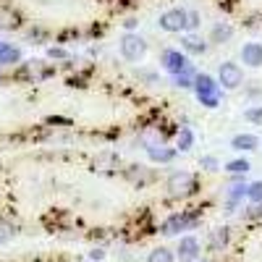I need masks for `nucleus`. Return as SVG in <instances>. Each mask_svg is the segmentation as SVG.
I'll list each match as a JSON object with an SVG mask.
<instances>
[{
    "label": "nucleus",
    "mask_w": 262,
    "mask_h": 262,
    "mask_svg": "<svg viewBox=\"0 0 262 262\" xmlns=\"http://www.w3.org/2000/svg\"><path fill=\"white\" fill-rule=\"evenodd\" d=\"M168 191L170 196H189L196 191V179L189 170H173L168 176Z\"/></svg>",
    "instance_id": "1"
},
{
    "label": "nucleus",
    "mask_w": 262,
    "mask_h": 262,
    "mask_svg": "<svg viewBox=\"0 0 262 262\" xmlns=\"http://www.w3.org/2000/svg\"><path fill=\"white\" fill-rule=\"evenodd\" d=\"M158 24H160L163 32L179 34V32H184L186 24H189V11H186V8H168L165 13H160Z\"/></svg>",
    "instance_id": "2"
},
{
    "label": "nucleus",
    "mask_w": 262,
    "mask_h": 262,
    "mask_svg": "<svg viewBox=\"0 0 262 262\" xmlns=\"http://www.w3.org/2000/svg\"><path fill=\"white\" fill-rule=\"evenodd\" d=\"M163 69L170 74V76H189V71H191V63H189V55L184 53V50H165L163 53Z\"/></svg>",
    "instance_id": "3"
},
{
    "label": "nucleus",
    "mask_w": 262,
    "mask_h": 262,
    "mask_svg": "<svg viewBox=\"0 0 262 262\" xmlns=\"http://www.w3.org/2000/svg\"><path fill=\"white\" fill-rule=\"evenodd\" d=\"M217 84H223V90H238V86L244 84L242 66L233 63V60L221 63V69H217Z\"/></svg>",
    "instance_id": "4"
},
{
    "label": "nucleus",
    "mask_w": 262,
    "mask_h": 262,
    "mask_svg": "<svg viewBox=\"0 0 262 262\" xmlns=\"http://www.w3.org/2000/svg\"><path fill=\"white\" fill-rule=\"evenodd\" d=\"M144 53H147V42H144L139 34L126 32V34L121 37V55H123L126 60L137 63V60H142V58H144Z\"/></svg>",
    "instance_id": "5"
},
{
    "label": "nucleus",
    "mask_w": 262,
    "mask_h": 262,
    "mask_svg": "<svg viewBox=\"0 0 262 262\" xmlns=\"http://www.w3.org/2000/svg\"><path fill=\"white\" fill-rule=\"evenodd\" d=\"M194 226H196V217H194V215H189V212H173L168 221L163 223V233H165V236H176V233L189 231V228H194Z\"/></svg>",
    "instance_id": "6"
},
{
    "label": "nucleus",
    "mask_w": 262,
    "mask_h": 262,
    "mask_svg": "<svg viewBox=\"0 0 262 262\" xmlns=\"http://www.w3.org/2000/svg\"><path fill=\"white\" fill-rule=\"evenodd\" d=\"M194 92H196V97H221V84L210 74H196L194 76Z\"/></svg>",
    "instance_id": "7"
},
{
    "label": "nucleus",
    "mask_w": 262,
    "mask_h": 262,
    "mask_svg": "<svg viewBox=\"0 0 262 262\" xmlns=\"http://www.w3.org/2000/svg\"><path fill=\"white\" fill-rule=\"evenodd\" d=\"M176 254H179L181 262H196V257H200V242H196L194 236H184L179 242Z\"/></svg>",
    "instance_id": "8"
},
{
    "label": "nucleus",
    "mask_w": 262,
    "mask_h": 262,
    "mask_svg": "<svg viewBox=\"0 0 262 262\" xmlns=\"http://www.w3.org/2000/svg\"><path fill=\"white\" fill-rule=\"evenodd\" d=\"M242 60L249 66V69H259L262 66V45L259 42H247L242 48Z\"/></svg>",
    "instance_id": "9"
},
{
    "label": "nucleus",
    "mask_w": 262,
    "mask_h": 262,
    "mask_svg": "<svg viewBox=\"0 0 262 262\" xmlns=\"http://www.w3.org/2000/svg\"><path fill=\"white\" fill-rule=\"evenodd\" d=\"M176 152H179V149L160 144V147L147 149V155H149V160H152V163H163V165H165V163H173V160H176Z\"/></svg>",
    "instance_id": "10"
},
{
    "label": "nucleus",
    "mask_w": 262,
    "mask_h": 262,
    "mask_svg": "<svg viewBox=\"0 0 262 262\" xmlns=\"http://www.w3.org/2000/svg\"><path fill=\"white\" fill-rule=\"evenodd\" d=\"M233 37V27L228 24V21H217V24L210 29V42H215V45H223V42H228Z\"/></svg>",
    "instance_id": "11"
},
{
    "label": "nucleus",
    "mask_w": 262,
    "mask_h": 262,
    "mask_svg": "<svg viewBox=\"0 0 262 262\" xmlns=\"http://www.w3.org/2000/svg\"><path fill=\"white\" fill-rule=\"evenodd\" d=\"M259 147V139L254 134H236L231 139V149H238V152H252Z\"/></svg>",
    "instance_id": "12"
},
{
    "label": "nucleus",
    "mask_w": 262,
    "mask_h": 262,
    "mask_svg": "<svg viewBox=\"0 0 262 262\" xmlns=\"http://www.w3.org/2000/svg\"><path fill=\"white\" fill-rule=\"evenodd\" d=\"M181 48H184V53L202 55L207 50V42H202L200 37H194V34H186V37H181Z\"/></svg>",
    "instance_id": "13"
},
{
    "label": "nucleus",
    "mask_w": 262,
    "mask_h": 262,
    "mask_svg": "<svg viewBox=\"0 0 262 262\" xmlns=\"http://www.w3.org/2000/svg\"><path fill=\"white\" fill-rule=\"evenodd\" d=\"M244 196H247V184H233L231 189H228V194H226V200H228V212H233V207L238 205V202H242L244 200Z\"/></svg>",
    "instance_id": "14"
},
{
    "label": "nucleus",
    "mask_w": 262,
    "mask_h": 262,
    "mask_svg": "<svg viewBox=\"0 0 262 262\" xmlns=\"http://www.w3.org/2000/svg\"><path fill=\"white\" fill-rule=\"evenodd\" d=\"M18 60H21V53H18V48H13V45H6V42H0V66L18 63Z\"/></svg>",
    "instance_id": "15"
},
{
    "label": "nucleus",
    "mask_w": 262,
    "mask_h": 262,
    "mask_svg": "<svg viewBox=\"0 0 262 262\" xmlns=\"http://www.w3.org/2000/svg\"><path fill=\"white\" fill-rule=\"evenodd\" d=\"M18 27V13L13 8H0V29H16Z\"/></svg>",
    "instance_id": "16"
},
{
    "label": "nucleus",
    "mask_w": 262,
    "mask_h": 262,
    "mask_svg": "<svg viewBox=\"0 0 262 262\" xmlns=\"http://www.w3.org/2000/svg\"><path fill=\"white\" fill-rule=\"evenodd\" d=\"M226 244H228V228H215L212 236H210V249L221 252Z\"/></svg>",
    "instance_id": "17"
},
{
    "label": "nucleus",
    "mask_w": 262,
    "mask_h": 262,
    "mask_svg": "<svg viewBox=\"0 0 262 262\" xmlns=\"http://www.w3.org/2000/svg\"><path fill=\"white\" fill-rule=\"evenodd\" d=\"M191 147H194V134H191V128H189V126H181L179 139H176V149L186 152V149H191Z\"/></svg>",
    "instance_id": "18"
},
{
    "label": "nucleus",
    "mask_w": 262,
    "mask_h": 262,
    "mask_svg": "<svg viewBox=\"0 0 262 262\" xmlns=\"http://www.w3.org/2000/svg\"><path fill=\"white\" fill-rule=\"evenodd\" d=\"M252 168V163L247 160V158H238V160H231L228 165H226V170L228 173H233V176H244V173Z\"/></svg>",
    "instance_id": "19"
},
{
    "label": "nucleus",
    "mask_w": 262,
    "mask_h": 262,
    "mask_svg": "<svg viewBox=\"0 0 262 262\" xmlns=\"http://www.w3.org/2000/svg\"><path fill=\"white\" fill-rule=\"evenodd\" d=\"M147 262H173V252L165 249V247H158V249H152Z\"/></svg>",
    "instance_id": "20"
},
{
    "label": "nucleus",
    "mask_w": 262,
    "mask_h": 262,
    "mask_svg": "<svg viewBox=\"0 0 262 262\" xmlns=\"http://www.w3.org/2000/svg\"><path fill=\"white\" fill-rule=\"evenodd\" d=\"M247 200L254 205H262V181H254L247 186Z\"/></svg>",
    "instance_id": "21"
},
{
    "label": "nucleus",
    "mask_w": 262,
    "mask_h": 262,
    "mask_svg": "<svg viewBox=\"0 0 262 262\" xmlns=\"http://www.w3.org/2000/svg\"><path fill=\"white\" fill-rule=\"evenodd\" d=\"M244 118H247V121H252V123H262V105L247 107V111H244Z\"/></svg>",
    "instance_id": "22"
},
{
    "label": "nucleus",
    "mask_w": 262,
    "mask_h": 262,
    "mask_svg": "<svg viewBox=\"0 0 262 262\" xmlns=\"http://www.w3.org/2000/svg\"><path fill=\"white\" fill-rule=\"evenodd\" d=\"M27 71H29L34 79H42V76L48 74L45 69H42V63H39V60H29V63H27Z\"/></svg>",
    "instance_id": "23"
},
{
    "label": "nucleus",
    "mask_w": 262,
    "mask_h": 262,
    "mask_svg": "<svg viewBox=\"0 0 262 262\" xmlns=\"http://www.w3.org/2000/svg\"><path fill=\"white\" fill-rule=\"evenodd\" d=\"M200 165H202L205 170H217V168H221V163H217L215 155H205V158L200 160Z\"/></svg>",
    "instance_id": "24"
},
{
    "label": "nucleus",
    "mask_w": 262,
    "mask_h": 262,
    "mask_svg": "<svg viewBox=\"0 0 262 262\" xmlns=\"http://www.w3.org/2000/svg\"><path fill=\"white\" fill-rule=\"evenodd\" d=\"M173 84L176 86H181V90H194V81L184 74V76H173Z\"/></svg>",
    "instance_id": "25"
},
{
    "label": "nucleus",
    "mask_w": 262,
    "mask_h": 262,
    "mask_svg": "<svg viewBox=\"0 0 262 262\" xmlns=\"http://www.w3.org/2000/svg\"><path fill=\"white\" fill-rule=\"evenodd\" d=\"M196 27H200V13H196V11H189V24H186V29H196Z\"/></svg>",
    "instance_id": "26"
},
{
    "label": "nucleus",
    "mask_w": 262,
    "mask_h": 262,
    "mask_svg": "<svg viewBox=\"0 0 262 262\" xmlns=\"http://www.w3.org/2000/svg\"><path fill=\"white\" fill-rule=\"evenodd\" d=\"M48 55H50V58H66L69 53H66L63 48H50V50H48Z\"/></svg>",
    "instance_id": "27"
},
{
    "label": "nucleus",
    "mask_w": 262,
    "mask_h": 262,
    "mask_svg": "<svg viewBox=\"0 0 262 262\" xmlns=\"http://www.w3.org/2000/svg\"><path fill=\"white\" fill-rule=\"evenodd\" d=\"M102 257H105V252H102V249H92V252H90V262H100Z\"/></svg>",
    "instance_id": "28"
},
{
    "label": "nucleus",
    "mask_w": 262,
    "mask_h": 262,
    "mask_svg": "<svg viewBox=\"0 0 262 262\" xmlns=\"http://www.w3.org/2000/svg\"><path fill=\"white\" fill-rule=\"evenodd\" d=\"M257 215H262V205H254V207L249 210V217H257Z\"/></svg>",
    "instance_id": "29"
},
{
    "label": "nucleus",
    "mask_w": 262,
    "mask_h": 262,
    "mask_svg": "<svg viewBox=\"0 0 262 262\" xmlns=\"http://www.w3.org/2000/svg\"><path fill=\"white\" fill-rule=\"evenodd\" d=\"M202 262H207V259H202Z\"/></svg>",
    "instance_id": "30"
}]
</instances>
